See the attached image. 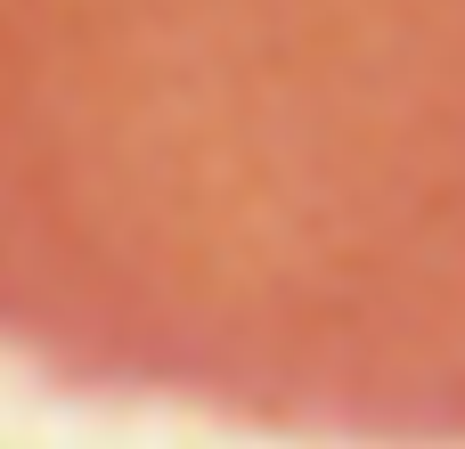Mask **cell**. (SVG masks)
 <instances>
[{
  "label": "cell",
  "instance_id": "cell-1",
  "mask_svg": "<svg viewBox=\"0 0 465 449\" xmlns=\"http://www.w3.org/2000/svg\"><path fill=\"white\" fill-rule=\"evenodd\" d=\"M0 360L465 449V0H0Z\"/></svg>",
  "mask_w": 465,
  "mask_h": 449
}]
</instances>
